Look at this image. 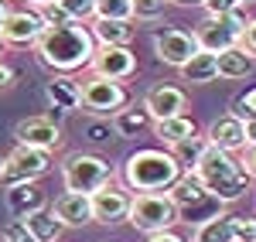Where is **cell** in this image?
<instances>
[{"instance_id":"6da1fadb","label":"cell","mask_w":256,"mask_h":242,"mask_svg":"<svg viewBox=\"0 0 256 242\" xmlns=\"http://www.w3.org/2000/svg\"><path fill=\"white\" fill-rule=\"evenodd\" d=\"M34 51H38V61L55 75H72L79 68H89L96 38L89 34V24L68 20L62 27H44V34L34 41Z\"/></svg>"},{"instance_id":"7a4b0ae2","label":"cell","mask_w":256,"mask_h":242,"mask_svg":"<svg viewBox=\"0 0 256 242\" xmlns=\"http://www.w3.org/2000/svg\"><path fill=\"white\" fill-rule=\"evenodd\" d=\"M195 174L198 181L205 184V191L218 198L222 205H232L239 198H246V191H250V174L239 167V157H232L229 150H218V147H205V154H202V161L195 164Z\"/></svg>"},{"instance_id":"3957f363","label":"cell","mask_w":256,"mask_h":242,"mask_svg":"<svg viewBox=\"0 0 256 242\" xmlns=\"http://www.w3.org/2000/svg\"><path fill=\"white\" fill-rule=\"evenodd\" d=\"M123 188L126 191H168L171 184L184 174L181 164L171 157V150L144 147L123 161Z\"/></svg>"},{"instance_id":"277c9868","label":"cell","mask_w":256,"mask_h":242,"mask_svg":"<svg viewBox=\"0 0 256 242\" xmlns=\"http://www.w3.org/2000/svg\"><path fill=\"white\" fill-rule=\"evenodd\" d=\"M168 198H171L174 208H178V222H188V225L208 222V219H216L218 212L226 208L218 198H212V195L205 191V184L198 181L192 171H184V174L168 188Z\"/></svg>"},{"instance_id":"5b68a950","label":"cell","mask_w":256,"mask_h":242,"mask_svg":"<svg viewBox=\"0 0 256 242\" xmlns=\"http://www.w3.org/2000/svg\"><path fill=\"white\" fill-rule=\"evenodd\" d=\"M126 222L144 236H154V232H164V229L178 225V208L168 198V191H137V195H130Z\"/></svg>"},{"instance_id":"8992f818","label":"cell","mask_w":256,"mask_h":242,"mask_svg":"<svg viewBox=\"0 0 256 242\" xmlns=\"http://www.w3.org/2000/svg\"><path fill=\"white\" fill-rule=\"evenodd\" d=\"M62 181H65V191H82V195H92L99 191L106 181H113V167L106 157L99 154H68L62 161Z\"/></svg>"},{"instance_id":"52a82bcc","label":"cell","mask_w":256,"mask_h":242,"mask_svg":"<svg viewBox=\"0 0 256 242\" xmlns=\"http://www.w3.org/2000/svg\"><path fill=\"white\" fill-rule=\"evenodd\" d=\"M242 27H246V7L236 10V14H226V17H205L195 24L192 38L202 51H212V55H222L229 48H236L239 38H242Z\"/></svg>"},{"instance_id":"ba28073f","label":"cell","mask_w":256,"mask_h":242,"mask_svg":"<svg viewBox=\"0 0 256 242\" xmlns=\"http://www.w3.org/2000/svg\"><path fill=\"white\" fill-rule=\"evenodd\" d=\"M79 96H82V109L92 113V116H113L130 102V92L123 89V82L102 79V75H89L79 85Z\"/></svg>"},{"instance_id":"9c48e42d","label":"cell","mask_w":256,"mask_h":242,"mask_svg":"<svg viewBox=\"0 0 256 242\" xmlns=\"http://www.w3.org/2000/svg\"><path fill=\"white\" fill-rule=\"evenodd\" d=\"M52 171V150H38V147H14V154L4 157V181H38Z\"/></svg>"},{"instance_id":"30bf717a","label":"cell","mask_w":256,"mask_h":242,"mask_svg":"<svg viewBox=\"0 0 256 242\" xmlns=\"http://www.w3.org/2000/svg\"><path fill=\"white\" fill-rule=\"evenodd\" d=\"M89 68H92V75L123 82L137 72V55L130 51V44H96Z\"/></svg>"},{"instance_id":"8fae6325","label":"cell","mask_w":256,"mask_h":242,"mask_svg":"<svg viewBox=\"0 0 256 242\" xmlns=\"http://www.w3.org/2000/svg\"><path fill=\"white\" fill-rule=\"evenodd\" d=\"M89 202H92V222H99V225L126 222V212H130V191L126 188L106 181L99 191L89 195Z\"/></svg>"},{"instance_id":"7c38bea8","label":"cell","mask_w":256,"mask_h":242,"mask_svg":"<svg viewBox=\"0 0 256 242\" xmlns=\"http://www.w3.org/2000/svg\"><path fill=\"white\" fill-rule=\"evenodd\" d=\"M44 34V20L38 17V10H7V17L0 24V41L14 44V48H34V41Z\"/></svg>"},{"instance_id":"4fadbf2b","label":"cell","mask_w":256,"mask_h":242,"mask_svg":"<svg viewBox=\"0 0 256 242\" xmlns=\"http://www.w3.org/2000/svg\"><path fill=\"white\" fill-rule=\"evenodd\" d=\"M195 51H198V44H195V38H192V31L164 27V31L154 34V55H158V61L171 65V68H181Z\"/></svg>"},{"instance_id":"5bb4252c","label":"cell","mask_w":256,"mask_h":242,"mask_svg":"<svg viewBox=\"0 0 256 242\" xmlns=\"http://www.w3.org/2000/svg\"><path fill=\"white\" fill-rule=\"evenodd\" d=\"M14 140L20 147H38V150H55L62 143V126L48 116H28L14 126Z\"/></svg>"},{"instance_id":"9a60e30c","label":"cell","mask_w":256,"mask_h":242,"mask_svg":"<svg viewBox=\"0 0 256 242\" xmlns=\"http://www.w3.org/2000/svg\"><path fill=\"white\" fill-rule=\"evenodd\" d=\"M4 205H7V212L14 219L24 222L28 215L44 212L48 208V198H44V191L38 188V181H14V184H7V191H4Z\"/></svg>"},{"instance_id":"2e32d148","label":"cell","mask_w":256,"mask_h":242,"mask_svg":"<svg viewBox=\"0 0 256 242\" xmlns=\"http://www.w3.org/2000/svg\"><path fill=\"white\" fill-rule=\"evenodd\" d=\"M52 215L65 229H82V225L92 222V202L82 191H62L58 198H55V205H52Z\"/></svg>"},{"instance_id":"e0dca14e","label":"cell","mask_w":256,"mask_h":242,"mask_svg":"<svg viewBox=\"0 0 256 242\" xmlns=\"http://www.w3.org/2000/svg\"><path fill=\"white\" fill-rule=\"evenodd\" d=\"M184 102H188L184 89H178V85H154L144 96V109H147V116L154 123V120H168V116L184 113Z\"/></svg>"},{"instance_id":"ac0fdd59","label":"cell","mask_w":256,"mask_h":242,"mask_svg":"<svg viewBox=\"0 0 256 242\" xmlns=\"http://www.w3.org/2000/svg\"><path fill=\"white\" fill-rule=\"evenodd\" d=\"M205 137H208V143H212V147H218V150L239 154V150L246 147V120H239L236 113L218 116V120L205 130Z\"/></svg>"},{"instance_id":"d6986e66","label":"cell","mask_w":256,"mask_h":242,"mask_svg":"<svg viewBox=\"0 0 256 242\" xmlns=\"http://www.w3.org/2000/svg\"><path fill=\"white\" fill-rule=\"evenodd\" d=\"M89 34L96 38V44H130L137 27L134 20H106V17H92L89 20Z\"/></svg>"},{"instance_id":"ffe728a7","label":"cell","mask_w":256,"mask_h":242,"mask_svg":"<svg viewBox=\"0 0 256 242\" xmlns=\"http://www.w3.org/2000/svg\"><path fill=\"white\" fill-rule=\"evenodd\" d=\"M178 72H181V79L192 82V85H208V82L218 79V58L212 55V51H202V48H198Z\"/></svg>"},{"instance_id":"44dd1931","label":"cell","mask_w":256,"mask_h":242,"mask_svg":"<svg viewBox=\"0 0 256 242\" xmlns=\"http://www.w3.org/2000/svg\"><path fill=\"white\" fill-rule=\"evenodd\" d=\"M216 58H218V79H229V82L246 79V75L253 72V65H256V55H250L242 44L222 51V55H216Z\"/></svg>"},{"instance_id":"7402d4cb","label":"cell","mask_w":256,"mask_h":242,"mask_svg":"<svg viewBox=\"0 0 256 242\" xmlns=\"http://www.w3.org/2000/svg\"><path fill=\"white\" fill-rule=\"evenodd\" d=\"M44 96L48 102L62 109V113H76L82 106V96H79V82H72L68 75H55V79L44 85Z\"/></svg>"},{"instance_id":"603a6c76","label":"cell","mask_w":256,"mask_h":242,"mask_svg":"<svg viewBox=\"0 0 256 242\" xmlns=\"http://www.w3.org/2000/svg\"><path fill=\"white\" fill-rule=\"evenodd\" d=\"M232 222H236V215H229V212L222 208L216 219L195 225L192 242H236V236H232Z\"/></svg>"},{"instance_id":"cb8c5ba5","label":"cell","mask_w":256,"mask_h":242,"mask_svg":"<svg viewBox=\"0 0 256 242\" xmlns=\"http://www.w3.org/2000/svg\"><path fill=\"white\" fill-rule=\"evenodd\" d=\"M198 133V126L195 120H188L184 113H178V116H168V120H154V137H158L160 143H178V140H184V137H195Z\"/></svg>"},{"instance_id":"d4e9b609","label":"cell","mask_w":256,"mask_h":242,"mask_svg":"<svg viewBox=\"0 0 256 242\" xmlns=\"http://www.w3.org/2000/svg\"><path fill=\"white\" fill-rule=\"evenodd\" d=\"M205 147H208V137H184V140L171 143L168 150H171V157L181 164V171H195V164L202 161V154H205Z\"/></svg>"},{"instance_id":"484cf974","label":"cell","mask_w":256,"mask_h":242,"mask_svg":"<svg viewBox=\"0 0 256 242\" xmlns=\"http://www.w3.org/2000/svg\"><path fill=\"white\" fill-rule=\"evenodd\" d=\"M147 123H150V116H147V109H144V106H140V109H137V106H134V109H126V106H123L120 113H113V123H110V126H113V133H116V137L130 140V137H137Z\"/></svg>"},{"instance_id":"4316f807","label":"cell","mask_w":256,"mask_h":242,"mask_svg":"<svg viewBox=\"0 0 256 242\" xmlns=\"http://www.w3.org/2000/svg\"><path fill=\"white\" fill-rule=\"evenodd\" d=\"M24 225L31 229V236H34L38 242H58L62 232H65V225H62L48 208H44V212H34V215H28Z\"/></svg>"},{"instance_id":"83f0119b","label":"cell","mask_w":256,"mask_h":242,"mask_svg":"<svg viewBox=\"0 0 256 242\" xmlns=\"http://www.w3.org/2000/svg\"><path fill=\"white\" fill-rule=\"evenodd\" d=\"M92 17L134 20V3H130V0H96V14H92Z\"/></svg>"},{"instance_id":"f1b7e54d","label":"cell","mask_w":256,"mask_h":242,"mask_svg":"<svg viewBox=\"0 0 256 242\" xmlns=\"http://www.w3.org/2000/svg\"><path fill=\"white\" fill-rule=\"evenodd\" d=\"M38 10V17L44 20V27H62V24H68V14H65V7H62L58 0H52V3H41V7H34Z\"/></svg>"},{"instance_id":"f546056e","label":"cell","mask_w":256,"mask_h":242,"mask_svg":"<svg viewBox=\"0 0 256 242\" xmlns=\"http://www.w3.org/2000/svg\"><path fill=\"white\" fill-rule=\"evenodd\" d=\"M58 3L65 7V14L72 20H79V24L92 20V14H96V0H58Z\"/></svg>"},{"instance_id":"4dcf8cb0","label":"cell","mask_w":256,"mask_h":242,"mask_svg":"<svg viewBox=\"0 0 256 242\" xmlns=\"http://www.w3.org/2000/svg\"><path fill=\"white\" fill-rule=\"evenodd\" d=\"M130 3H134V17L137 20H154L168 7V0H130Z\"/></svg>"},{"instance_id":"1f68e13d","label":"cell","mask_w":256,"mask_h":242,"mask_svg":"<svg viewBox=\"0 0 256 242\" xmlns=\"http://www.w3.org/2000/svg\"><path fill=\"white\" fill-rule=\"evenodd\" d=\"M232 236H236V242H256V215H236Z\"/></svg>"},{"instance_id":"d6a6232c","label":"cell","mask_w":256,"mask_h":242,"mask_svg":"<svg viewBox=\"0 0 256 242\" xmlns=\"http://www.w3.org/2000/svg\"><path fill=\"white\" fill-rule=\"evenodd\" d=\"M202 7H205V17H226V14L242 10L239 0H202Z\"/></svg>"},{"instance_id":"836d02e7","label":"cell","mask_w":256,"mask_h":242,"mask_svg":"<svg viewBox=\"0 0 256 242\" xmlns=\"http://www.w3.org/2000/svg\"><path fill=\"white\" fill-rule=\"evenodd\" d=\"M0 242H38L34 236H31V229L20 222V219H14V222L4 225V239Z\"/></svg>"},{"instance_id":"e575fe53","label":"cell","mask_w":256,"mask_h":242,"mask_svg":"<svg viewBox=\"0 0 256 242\" xmlns=\"http://www.w3.org/2000/svg\"><path fill=\"white\" fill-rule=\"evenodd\" d=\"M232 113H236L239 120H253V116H256V85H253V89H246V92L236 99Z\"/></svg>"},{"instance_id":"d590c367","label":"cell","mask_w":256,"mask_h":242,"mask_svg":"<svg viewBox=\"0 0 256 242\" xmlns=\"http://www.w3.org/2000/svg\"><path fill=\"white\" fill-rule=\"evenodd\" d=\"M239 167H242L250 178H256V143H246V147L239 150Z\"/></svg>"},{"instance_id":"8d00e7d4","label":"cell","mask_w":256,"mask_h":242,"mask_svg":"<svg viewBox=\"0 0 256 242\" xmlns=\"http://www.w3.org/2000/svg\"><path fill=\"white\" fill-rule=\"evenodd\" d=\"M239 44L250 51V55H256V17L246 20V27H242V38H239Z\"/></svg>"},{"instance_id":"74e56055","label":"cell","mask_w":256,"mask_h":242,"mask_svg":"<svg viewBox=\"0 0 256 242\" xmlns=\"http://www.w3.org/2000/svg\"><path fill=\"white\" fill-rule=\"evenodd\" d=\"M110 137H113V126H110V123H92V126H89V140L92 143H106Z\"/></svg>"},{"instance_id":"f35d334b","label":"cell","mask_w":256,"mask_h":242,"mask_svg":"<svg viewBox=\"0 0 256 242\" xmlns=\"http://www.w3.org/2000/svg\"><path fill=\"white\" fill-rule=\"evenodd\" d=\"M147 242H188L184 236H178L174 229H164V232H154V236H147Z\"/></svg>"},{"instance_id":"ab89813d","label":"cell","mask_w":256,"mask_h":242,"mask_svg":"<svg viewBox=\"0 0 256 242\" xmlns=\"http://www.w3.org/2000/svg\"><path fill=\"white\" fill-rule=\"evenodd\" d=\"M10 85H14V68L0 61V92H4V89H10Z\"/></svg>"},{"instance_id":"60d3db41","label":"cell","mask_w":256,"mask_h":242,"mask_svg":"<svg viewBox=\"0 0 256 242\" xmlns=\"http://www.w3.org/2000/svg\"><path fill=\"white\" fill-rule=\"evenodd\" d=\"M246 143H256V116L246 120Z\"/></svg>"},{"instance_id":"b9f144b4","label":"cell","mask_w":256,"mask_h":242,"mask_svg":"<svg viewBox=\"0 0 256 242\" xmlns=\"http://www.w3.org/2000/svg\"><path fill=\"white\" fill-rule=\"evenodd\" d=\"M168 3H181V7H192V3H202V0H168Z\"/></svg>"},{"instance_id":"7bdbcfd3","label":"cell","mask_w":256,"mask_h":242,"mask_svg":"<svg viewBox=\"0 0 256 242\" xmlns=\"http://www.w3.org/2000/svg\"><path fill=\"white\" fill-rule=\"evenodd\" d=\"M4 17H7V0H0V24H4Z\"/></svg>"},{"instance_id":"ee69618b","label":"cell","mask_w":256,"mask_h":242,"mask_svg":"<svg viewBox=\"0 0 256 242\" xmlns=\"http://www.w3.org/2000/svg\"><path fill=\"white\" fill-rule=\"evenodd\" d=\"M31 7H41V3H52V0H28Z\"/></svg>"},{"instance_id":"f6af8a7d","label":"cell","mask_w":256,"mask_h":242,"mask_svg":"<svg viewBox=\"0 0 256 242\" xmlns=\"http://www.w3.org/2000/svg\"><path fill=\"white\" fill-rule=\"evenodd\" d=\"M239 3H242V7H250V3H256V0H239Z\"/></svg>"},{"instance_id":"bcb514c9","label":"cell","mask_w":256,"mask_h":242,"mask_svg":"<svg viewBox=\"0 0 256 242\" xmlns=\"http://www.w3.org/2000/svg\"><path fill=\"white\" fill-rule=\"evenodd\" d=\"M0 174H4V154H0Z\"/></svg>"},{"instance_id":"7dc6e473","label":"cell","mask_w":256,"mask_h":242,"mask_svg":"<svg viewBox=\"0 0 256 242\" xmlns=\"http://www.w3.org/2000/svg\"><path fill=\"white\" fill-rule=\"evenodd\" d=\"M0 44H4V41H0Z\"/></svg>"}]
</instances>
